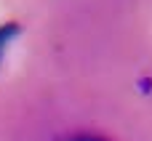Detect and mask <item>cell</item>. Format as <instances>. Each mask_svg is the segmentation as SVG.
I'll list each match as a JSON object with an SVG mask.
<instances>
[{
	"label": "cell",
	"mask_w": 152,
	"mask_h": 141,
	"mask_svg": "<svg viewBox=\"0 0 152 141\" xmlns=\"http://www.w3.org/2000/svg\"><path fill=\"white\" fill-rule=\"evenodd\" d=\"M19 32H21V27H19L16 21H8V24H3V27H0V61H3V53L8 51L11 40H13Z\"/></svg>",
	"instance_id": "6da1fadb"
},
{
	"label": "cell",
	"mask_w": 152,
	"mask_h": 141,
	"mask_svg": "<svg viewBox=\"0 0 152 141\" xmlns=\"http://www.w3.org/2000/svg\"><path fill=\"white\" fill-rule=\"evenodd\" d=\"M72 141H104V139H96V136H80V139H72Z\"/></svg>",
	"instance_id": "7a4b0ae2"
}]
</instances>
